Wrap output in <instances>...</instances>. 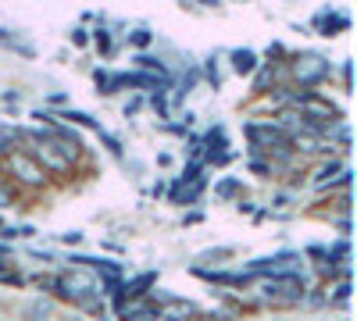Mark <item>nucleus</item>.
<instances>
[{"instance_id":"nucleus-1","label":"nucleus","mask_w":357,"mask_h":321,"mask_svg":"<svg viewBox=\"0 0 357 321\" xmlns=\"http://www.w3.org/2000/svg\"><path fill=\"white\" fill-rule=\"evenodd\" d=\"M54 293L68 300L72 307H79L82 300L89 297H97V272H89V268H72L65 275H57L54 279Z\"/></svg>"},{"instance_id":"nucleus-2","label":"nucleus","mask_w":357,"mask_h":321,"mask_svg":"<svg viewBox=\"0 0 357 321\" xmlns=\"http://www.w3.org/2000/svg\"><path fill=\"white\" fill-rule=\"evenodd\" d=\"M289 75H293L296 86H304L311 93V86H318L333 75V65H329V57H321V54H296L293 65H289Z\"/></svg>"},{"instance_id":"nucleus-3","label":"nucleus","mask_w":357,"mask_h":321,"mask_svg":"<svg viewBox=\"0 0 357 321\" xmlns=\"http://www.w3.org/2000/svg\"><path fill=\"white\" fill-rule=\"evenodd\" d=\"M4 168H8V175L18 182V186H25V189H40V186H47V179L50 175L29 157L25 150H11L8 157H4Z\"/></svg>"},{"instance_id":"nucleus-4","label":"nucleus","mask_w":357,"mask_h":321,"mask_svg":"<svg viewBox=\"0 0 357 321\" xmlns=\"http://www.w3.org/2000/svg\"><path fill=\"white\" fill-rule=\"evenodd\" d=\"M25 154L33 157L47 175H68V171H72V157H68L61 147H57L54 139H40V143H33V147H29Z\"/></svg>"},{"instance_id":"nucleus-5","label":"nucleus","mask_w":357,"mask_h":321,"mask_svg":"<svg viewBox=\"0 0 357 321\" xmlns=\"http://www.w3.org/2000/svg\"><path fill=\"white\" fill-rule=\"evenodd\" d=\"M343 161L340 157H329V161H321L318 164V171H314V186L318 189H333L336 186V179H340V175H343Z\"/></svg>"},{"instance_id":"nucleus-6","label":"nucleus","mask_w":357,"mask_h":321,"mask_svg":"<svg viewBox=\"0 0 357 321\" xmlns=\"http://www.w3.org/2000/svg\"><path fill=\"white\" fill-rule=\"evenodd\" d=\"M122 321H158V311L146 300H129L122 304Z\"/></svg>"},{"instance_id":"nucleus-7","label":"nucleus","mask_w":357,"mask_h":321,"mask_svg":"<svg viewBox=\"0 0 357 321\" xmlns=\"http://www.w3.org/2000/svg\"><path fill=\"white\" fill-rule=\"evenodd\" d=\"M232 72L236 75H254L257 72V54L254 50H232Z\"/></svg>"},{"instance_id":"nucleus-8","label":"nucleus","mask_w":357,"mask_h":321,"mask_svg":"<svg viewBox=\"0 0 357 321\" xmlns=\"http://www.w3.org/2000/svg\"><path fill=\"white\" fill-rule=\"evenodd\" d=\"M314 25L321 29V36H336V29H347L350 18H347V15H336V11H333V15H329V11H321V15L314 18Z\"/></svg>"},{"instance_id":"nucleus-9","label":"nucleus","mask_w":357,"mask_h":321,"mask_svg":"<svg viewBox=\"0 0 357 321\" xmlns=\"http://www.w3.org/2000/svg\"><path fill=\"white\" fill-rule=\"evenodd\" d=\"M54 122H72V125H86V129H97L100 132V122L93 118V114H86V111H61V114H54Z\"/></svg>"},{"instance_id":"nucleus-10","label":"nucleus","mask_w":357,"mask_h":321,"mask_svg":"<svg viewBox=\"0 0 357 321\" xmlns=\"http://www.w3.org/2000/svg\"><path fill=\"white\" fill-rule=\"evenodd\" d=\"M275 75H282L279 68L272 65H257V79H254V93H268V86L275 82Z\"/></svg>"},{"instance_id":"nucleus-11","label":"nucleus","mask_w":357,"mask_h":321,"mask_svg":"<svg viewBox=\"0 0 357 321\" xmlns=\"http://www.w3.org/2000/svg\"><path fill=\"white\" fill-rule=\"evenodd\" d=\"M136 65H139V68H146V72H151V75L158 72V75L165 79V65H161V57H151V54H139V57H136Z\"/></svg>"},{"instance_id":"nucleus-12","label":"nucleus","mask_w":357,"mask_h":321,"mask_svg":"<svg viewBox=\"0 0 357 321\" xmlns=\"http://www.w3.org/2000/svg\"><path fill=\"white\" fill-rule=\"evenodd\" d=\"M215 193H218L222 200H232L236 193H240V179H222V182L215 186Z\"/></svg>"},{"instance_id":"nucleus-13","label":"nucleus","mask_w":357,"mask_h":321,"mask_svg":"<svg viewBox=\"0 0 357 321\" xmlns=\"http://www.w3.org/2000/svg\"><path fill=\"white\" fill-rule=\"evenodd\" d=\"M25 314H33L36 321H47V318H50V304H47V300H33V304L25 307Z\"/></svg>"},{"instance_id":"nucleus-14","label":"nucleus","mask_w":357,"mask_h":321,"mask_svg":"<svg viewBox=\"0 0 357 321\" xmlns=\"http://www.w3.org/2000/svg\"><path fill=\"white\" fill-rule=\"evenodd\" d=\"M0 208H15V186L8 179H0Z\"/></svg>"},{"instance_id":"nucleus-15","label":"nucleus","mask_w":357,"mask_h":321,"mask_svg":"<svg viewBox=\"0 0 357 321\" xmlns=\"http://www.w3.org/2000/svg\"><path fill=\"white\" fill-rule=\"evenodd\" d=\"M204 75H207V82H211L215 90L222 86V75H218V61H215V57H207V68H204Z\"/></svg>"},{"instance_id":"nucleus-16","label":"nucleus","mask_w":357,"mask_h":321,"mask_svg":"<svg viewBox=\"0 0 357 321\" xmlns=\"http://www.w3.org/2000/svg\"><path fill=\"white\" fill-rule=\"evenodd\" d=\"M222 257H232V246H222V250H207V253H200L204 265H215V260H222Z\"/></svg>"},{"instance_id":"nucleus-17","label":"nucleus","mask_w":357,"mask_h":321,"mask_svg":"<svg viewBox=\"0 0 357 321\" xmlns=\"http://www.w3.org/2000/svg\"><path fill=\"white\" fill-rule=\"evenodd\" d=\"M100 139H104V147H107V150H111L114 157H122V143H118V139H114L111 132H104V129H100Z\"/></svg>"},{"instance_id":"nucleus-18","label":"nucleus","mask_w":357,"mask_h":321,"mask_svg":"<svg viewBox=\"0 0 357 321\" xmlns=\"http://www.w3.org/2000/svg\"><path fill=\"white\" fill-rule=\"evenodd\" d=\"M93 43H97L104 54H111V36H107V29H97V33H93Z\"/></svg>"},{"instance_id":"nucleus-19","label":"nucleus","mask_w":357,"mask_h":321,"mask_svg":"<svg viewBox=\"0 0 357 321\" xmlns=\"http://www.w3.org/2000/svg\"><path fill=\"white\" fill-rule=\"evenodd\" d=\"M132 43H136V47H146V43H151V33H146V29H139V33H132Z\"/></svg>"},{"instance_id":"nucleus-20","label":"nucleus","mask_w":357,"mask_h":321,"mask_svg":"<svg viewBox=\"0 0 357 321\" xmlns=\"http://www.w3.org/2000/svg\"><path fill=\"white\" fill-rule=\"evenodd\" d=\"M72 43H75V47H86V43H89L86 29H75V33H72Z\"/></svg>"},{"instance_id":"nucleus-21","label":"nucleus","mask_w":357,"mask_h":321,"mask_svg":"<svg viewBox=\"0 0 357 321\" xmlns=\"http://www.w3.org/2000/svg\"><path fill=\"white\" fill-rule=\"evenodd\" d=\"M139 107H143V100H139V97H136V100H129V104H126V118H132V114H136Z\"/></svg>"},{"instance_id":"nucleus-22","label":"nucleus","mask_w":357,"mask_h":321,"mask_svg":"<svg viewBox=\"0 0 357 321\" xmlns=\"http://www.w3.org/2000/svg\"><path fill=\"white\" fill-rule=\"evenodd\" d=\"M68 246H75V243H82V232H65V236H61Z\"/></svg>"}]
</instances>
